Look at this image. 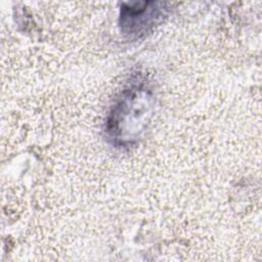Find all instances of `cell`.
Here are the masks:
<instances>
[{
    "label": "cell",
    "instance_id": "7a4b0ae2",
    "mask_svg": "<svg viewBox=\"0 0 262 262\" xmlns=\"http://www.w3.org/2000/svg\"><path fill=\"white\" fill-rule=\"evenodd\" d=\"M167 3L142 1L123 3L120 9V28L130 39H140L150 33L167 15Z\"/></svg>",
    "mask_w": 262,
    "mask_h": 262
},
{
    "label": "cell",
    "instance_id": "6da1fadb",
    "mask_svg": "<svg viewBox=\"0 0 262 262\" xmlns=\"http://www.w3.org/2000/svg\"><path fill=\"white\" fill-rule=\"evenodd\" d=\"M154 96L144 84H133L119 95L108 114L105 132L118 145L131 144L137 140L148 124L154 107Z\"/></svg>",
    "mask_w": 262,
    "mask_h": 262
}]
</instances>
